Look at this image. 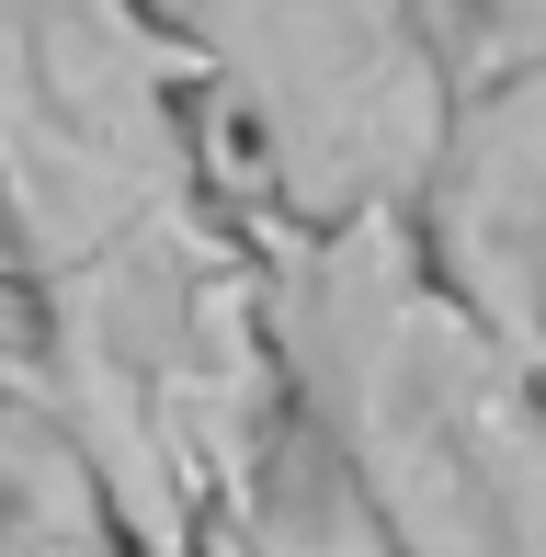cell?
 <instances>
[{
  "label": "cell",
  "mask_w": 546,
  "mask_h": 557,
  "mask_svg": "<svg viewBox=\"0 0 546 557\" xmlns=\"http://www.w3.org/2000/svg\"><path fill=\"white\" fill-rule=\"evenodd\" d=\"M273 216H410L444 69L410 0H148Z\"/></svg>",
  "instance_id": "cell-3"
},
{
  "label": "cell",
  "mask_w": 546,
  "mask_h": 557,
  "mask_svg": "<svg viewBox=\"0 0 546 557\" xmlns=\"http://www.w3.org/2000/svg\"><path fill=\"white\" fill-rule=\"evenodd\" d=\"M12 387H23V352H0V398H12Z\"/></svg>",
  "instance_id": "cell-8"
},
{
  "label": "cell",
  "mask_w": 546,
  "mask_h": 557,
  "mask_svg": "<svg viewBox=\"0 0 546 557\" xmlns=\"http://www.w3.org/2000/svg\"><path fill=\"white\" fill-rule=\"evenodd\" d=\"M137 557H251V546H239L228 523H206V535H183V546H137Z\"/></svg>",
  "instance_id": "cell-7"
},
{
  "label": "cell",
  "mask_w": 546,
  "mask_h": 557,
  "mask_svg": "<svg viewBox=\"0 0 546 557\" xmlns=\"http://www.w3.org/2000/svg\"><path fill=\"white\" fill-rule=\"evenodd\" d=\"M410 239L546 375V58L444 91V137L410 194Z\"/></svg>",
  "instance_id": "cell-4"
},
{
  "label": "cell",
  "mask_w": 546,
  "mask_h": 557,
  "mask_svg": "<svg viewBox=\"0 0 546 557\" xmlns=\"http://www.w3.org/2000/svg\"><path fill=\"white\" fill-rule=\"evenodd\" d=\"M410 23H421V46H433L444 91L546 58V0H410Z\"/></svg>",
  "instance_id": "cell-6"
},
{
  "label": "cell",
  "mask_w": 546,
  "mask_h": 557,
  "mask_svg": "<svg viewBox=\"0 0 546 557\" xmlns=\"http://www.w3.org/2000/svg\"><path fill=\"white\" fill-rule=\"evenodd\" d=\"M0 557H137L114 490L35 387L0 398Z\"/></svg>",
  "instance_id": "cell-5"
},
{
  "label": "cell",
  "mask_w": 546,
  "mask_h": 557,
  "mask_svg": "<svg viewBox=\"0 0 546 557\" xmlns=\"http://www.w3.org/2000/svg\"><path fill=\"white\" fill-rule=\"evenodd\" d=\"M0 239L35 273L23 387L137 546L228 523L285 433L251 216L216 206L194 69L148 0H0Z\"/></svg>",
  "instance_id": "cell-1"
},
{
  "label": "cell",
  "mask_w": 546,
  "mask_h": 557,
  "mask_svg": "<svg viewBox=\"0 0 546 557\" xmlns=\"http://www.w3.org/2000/svg\"><path fill=\"white\" fill-rule=\"evenodd\" d=\"M285 398L353 467L387 557H546V375L421 262L410 216L251 206Z\"/></svg>",
  "instance_id": "cell-2"
}]
</instances>
